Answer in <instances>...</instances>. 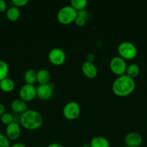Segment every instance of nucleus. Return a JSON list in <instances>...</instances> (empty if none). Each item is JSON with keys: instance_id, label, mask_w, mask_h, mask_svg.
Here are the masks:
<instances>
[{"instance_id": "nucleus-1", "label": "nucleus", "mask_w": 147, "mask_h": 147, "mask_svg": "<svg viewBox=\"0 0 147 147\" xmlns=\"http://www.w3.org/2000/svg\"><path fill=\"white\" fill-rule=\"evenodd\" d=\"M135 89V83L133 78L126 75L118 76L112 86V90L118 97H125L131 95Z\"/></svg>"}, {"instance_id": "nucleus-2", "label": "nucleus", "mask_w": 147, "mask_h": 147, "mask_svg": "<svg viewBox=\"0 0 147 147\" xmlns=\"http://www.w3.org/2000/svg\"><path fill=\"white\" fill-rule=\"evenodd\" d=\"M43 116L39 112L28 109L20 116V125L27 130H36L43 124Z\"/></svg>"}, {"instance_id": "nucleus-3", "label": "nucleus", "mask_w": 147, "mask_h": 147, "mask_svg": "<svg viewBox=\"0 0 147 147\" xmlns=\"http://www.w3.org/2000/svg\"><path fill=\"white\" fill-rule=\"evenodd\" d=\"M77 17V11L71 5L61 7L57 13V20L60 24L68 25L74 22Z\"/></svg>"}, {"instance_id": "nucleus-4", "label": "nucleus", "mask_w": 147, "mask_h": 147, "mask_svg": "<svg viewBox=\"0 0 147 147\" xmlns=\"http://www.w3.org/2000/svg\"><path fill=\"white\" fill-rule=\"evenodd\" d=\"M118 53L119 57H122L126 61L133 60L136 57L138 50L133 43L128 41H124L118 45Z\"/></svg>"}, {"instance_id": "nucleus-5", "label": "nucleus", "mask_w": 147, "mask_h": 147, "mask_svg": "<svg viewBox=\"0 0 147 147\" xmlns=\"http://www.w3.org/2000/svg\"><path fill=\"white\" fill-rule=\"evenodd\" d=\"M127 67L128 65H127L126 61L119 56L112 57L110 62V70L114 75L118 77L125 74Z\"/></svg>"}, {"instance_id": "nucleus-6", "label": "nucleus", "mask_w": 147, "mask_h": 147, "mask_svg": "<svg viewBox=\"0 0 147 147\" xmlns=\"http://www.w3.org/2000/svg\"><path fill=\"white\" fill-rule=\"evenodd\" d=\"M81 108L76 101H70L66 103L63 109V115L68 120H75L79 116Z\"/></svg>"}, {"instance_id": "nucleus-7", "label": "nucleus", "mask_w": 147, "mask_h": 147, "mask_svg": "<svg viewBox=\"0 0 147 147\" xmlns=\"http://www.w3.org/2000/svg\"><path fill=\"white\" fill-rule=\"evenodd\" d=\"M48 58L52 65L55 66H61L66 61V55L62 49L55 47L49 51Z\"/></svg>"}, {"instance_id": "nucleus-8", "label": "nucleus", "mask_w": 147, "mask_h": 147, "mask_svg": "<svg viewBox=\"0 0 147 147\" xmlns=\"http://www.w3.org/2000/svg\"><path fill=\"white\" fill-rule=\"evenodd\" d=\"M19 96L21 100H24L26 103L32 101L35 98V97H37L36 88L33 85L24 84L20 88Z\"/></svg>"}, {"instance_id": "nucleus-9", "label": "nucleus", "mask_w": 147, "mask_h": 147, "mask_svg": "<svg viewBox=\"0 0 147 147\" xmlns=\"http://www.w3.org/2000/svg\"><path fill=\"white\" fill-rule=\"evenodd\" d=\"M54 90V86L53 83H49L48 84L39 85L36 87L37 97L40 100H48L52 98Z\"/></svg>"}, {"instance_id": "nucleus-10", "label": "nucleus", "mask_w": 147, "mask_h": 147, "mask_svg": "<svg viewBox=\"0 0 147 147\" xmlns=\"http://www.w3.org/2000/svg\"><path fill=\"white\" fill-rule=\"evenodd\" d=\"M6 136L9 140L14 141L20 138L21 135V128L17 122H12L6 127Z\"/></svg>"}, {"instance_id": "nucleus-11", "label": "nucleus", "mask_w": 147, "mask_h": 147, "mask_svg": "<svg viewBox=\"0 0 147 147\" xmlns=\"http://www.w3.org/2000/svg\"><path fill=\"white\" fill-rule=\"evenodd\" d=\"M125 146L130 147H139L143 143V138L136 132H130L124 138Z\"/></svg>"}, {"instance_id": "nucleus-12", "label": "nucleus", "mask_w": 147, "mask_h": 147, "mask_svg": "<svg viewBox=\"0 0 147 147\" xmlns=\"http://www.w3.org/2000/svg\"><path fill=\"white\" fill-rule=\"evenodd\" d=\"M82 71L84 76L89 79H93L97 77L98 73L97 67L93 63L85 61L82 65Z\"/></svg>"}, {"instance_id": "nucleus-13", "label": "nucleus", "mask_w": 147, "mask_h": 147, "mask_svg": "<svg viewBox=\"0 0 147 147\" xmlns=\"http://www.w3.org/2000/svg\"><path fill=\"white\" fill-rule=\"evenodd\" d=\"M11 109L13 111L17 114H20L25 112L28 110L27 104L24 100H21L20 98L15 99L13 100L11 103Z\"/></svg>"}, {"instance_id": "nucleus-14", "label": "nucleus", "mask_w": 147, "mask_h": 147, "mask_svg": "<svg viewBox=\"0 0 147 147\" xmlns=\"http://www.w3.org/2000/svg\"><path fill=\"white\" fill-rule=\"evenodd\" d=\"M51 76L50 72L46 69H40L37 71V82L39 85L48 84L50 83Z\"/></svg>"}, {"instance_id": "nucleus-15", "label": "nucleus", "mask_w": 147, "mask_h": 147, "mask_svg": "<svg viewBox=\"0 0 147 147\" xmlns=\"http://www.w3.org/2000/svg\"><path fill=\"white\" fill-rule=\"evenodd\" d=\"M15 88V83L12 79L6 78L4 80L0 81V90L4 93H10Z\"/></svg>"}, {"instance_id": "nucleus-16", "label": "nucleus", "mask_w": 147, "mask_h": 147, "mask_svg": "<svg viewBox=\"0 0 147 147\" xmlns=\"http://www.w3.org/2000/svg\"><path fill=\"white\" fill-rule=\"evenodd\" d=\"M89 146L90 147H110V142L104 136H95L90 141Z\"/></svg>"}, {"instance_id": "nucleus-17", "label": "nucleus", "mask_w": 147, "mask_h": 147, "mask_svg": "<svg viewBox=\"0 0 147 147\" xmlns=\"http://www.w3.org/2000/svg\"><path fill=\"white\" fill-rule=\"evenodd\" d=\"M24 80L25 84L33 85L37 82V71L34 69H28L24 74Z\"/></svg>"}, {"instance_id": "nucleus-18", "label": "nucleus", "mask_w": 147, "mask_h": 147, "mask_svg": "<svg viewBox=\"0 0 147 147\" xmlns=\"http://www.w3.org/2000/svg\"><path fill=\"white\" fill-rule=\"evenodd\" d=\"M6 16L7 20L11 22H15L20 18V10L14 6H12L6 11Z\"/></svg>"}, {"instance_id": "nucleus-19", "label": "nucleus", "mask_w": 147, "mask_h": 147, "mask_svg": "<svg viewBox=\"0 0 147 147\" xmlns=\"http://www.w3.org/2000/svg\"><path fill=\"white\" fill-rule=\"evenodd\" d=\"M140 73V67L137 64L135 63H132V64H130L129 65H128L126 69V72H125V75L129 77H131V78H135L137 76L139 75Z\"/></svg>"}, {"instance_id": "nucleus-20", "label": "nucleus", "mask_w": 147, "mask_h": 147, "mask_svg": "<svg viewBox=\"0 0 147 147\" xmlns=\"http://www.w3.org/2000/svg\"><path fill=\"white\" fill-rule=\"evenodd\" d=\"M70 5L76 10V11L85 9L87 5V1L86 0H71Z\"/></svg>"}, {"instance_id": "nucleus-21", "label": "nucleus", "mask_w": 147, "mask_h": 147, "mask_svg": "<svg viewBox=\"0 0 147 147\" xmlns=\"http://www.w3.org/2000/svg\"><path fill=\"white\" fill-rule=\"evenodd\" d=\"M9 70L8 64L4 60H0V81L7 78Z\"/></svg>"}, {"instance_id": "nucleus-22", "label": "nucleus", "mask_w": 147, "mask_h": 147, "mask_svg": "<svg viewBox=\"0 0 147 147\" xmlns=\"http://www.w3.org/2000/svg\"><path fill=\"white\" fill-rule=\"evenodd\" d=\"M14 116L11 114L10 113H8V112H6L5 113L2 115L1 116V123H4L5 125H9L11 123L14 122Z\"/></svg>"}, {"instance_id": "nucleus-23", "label": "nucleus", "mask_w": 147, "mask_h": 147, "mask_svg": "<svg viewBox=\"0 0 147 147\" xmlns=\"http://www.w3.org/2000/svg\"><path fill=\"white\" fill-rule=\"evenodd\" d=\"M0 147H10V140L6 135L0 133Z\"/></svg>"}, {"instance_id": "nucleus-24", "label": "nucleus", "mask_w": 147, "mask_h": 147, "mask_svg": "<svg viewBox=\"0 0 147 147\" xmlns=\"http://www.w3.org/2000/svg\"><path fill=\"white\" fill-rule=\"evenodd\" d=\"M13 6L17 7V8H20V7H23L26 5L27 4H28V1L27 0H12V1Z\"/></svg>"}, {"instance_id": "nucleus-25", "label": "nucleus", "mask_w": 147, "mask_h": 147, "mask_svg": "<svg viewBox=\"0 0 147 147\" xmlns=\"http://www.w3.org/2000/svg\"><path fill=\"white\" fill-rule=\"evenodd\" d=\"M86 19H84V17L79 16L77 14V17H76V20H75L74 23L76 24V26H78V27H83V26H84L85 24H86Z\"/></svg>"}, {"instance_id": "nucleus-26", "label": "nucleus", "mask_w": 147, "mask_h": 147, "mask_svg": "<svg viewBox=\"0 0 147 147\" xmlns=\"http://www.w3.org/2000/svg\"><path fill=\"white\" fill-rule=\"evenodd\" d=\"M7 10V4L4 0H0V13H3Z\"/></svg>"}, {"instance_id": "nucleus-27", "label": "nucleus", "mask_w": 147, "mask_h": 147, "mask_svg": "<svg viewBox=\"0 0 147 147\" xmlns=\"http://www.w3.org/2000/svg\"><path fill=\"white\" fill-rule=\"evenodd\" d=\"M77 14L79 16H81V17H84V18L86 19V20H87L88 17H89V13H88V11L86 9H85L77 11Z\"/></svg>"}, {"instance_id": "nucleus-28", "label": "nucleus", "mask_w": 147, "mask_h": 147, "mask_svg": "<svg viewBox=\"0 0 147 147\" xmlns=\"http://www.w3.org/2000/svg\"><path fill=\"white\" fill-rule=\"evenodd\" d=\"M86 61L90 62V63H93V62L95 61V55H94L92 53H89V54L86 55Z\"/></svg>"}, {"instance_id": "nucleus-29", "label": "nucleus", "mask_w": 147, "mask_h": 147, "mask_svg": "<svg viewBox=\"0 0 147 147\" xmlns=\"http://www.w3.org/2000/svg\"><path fill=\"white\" fill-rule=\"evenodd\" d=\"M5 113H6L5 106H4L2 103H0V117H1V116Z\"/></svg>"}, {"instance_id": "nucleus-30", "label": "nucleus", "mask_w": 147, "mask_h": 147, "mask_svg": "<svg viewBox=\"0 0 147 147\" xmlns=\"http://www.w3.org/2000/svg\"><path fill=\"white\" fill-rule=\"evenodd\" d=\"M10 147H27V146L24 144L21 143V142H17V143H15L10 146Z\"/></svg>"}, {"instance_id": "nucleus-31", "label": "nucleus", "mask_w": 147, "mask_h": 147, "mask_svg": "<svg viewBox=\"0 0 147 147\" xmlns=\"http://www.w3.org/2000/svg\"><path fill=\"white\" fill-rule=\"evenodd\" d=\"M46 147H63V146L59 143H52Z\"/></svg>"}, {"instance_id": "nucleus-32", "label": "nucleus", "mask_w": 147, "mask_h": 147, "mask_svg": "<svg viewBox=\"0 0 147 147\" xmlns=\"http://www.w3.org/2000/svg\"><path fill=\"white\" fill-rule=\"evenodd\" d=\"M82 147H90V146H89V144H84L82 146Z\"/></svg>"}, {"instance_id": "nucleus-33", "label": "nucleus", "mask_w": 147, "mask_h": 147, "mask_svg": "<svg viewBox=\"0 0 147 147\" xmlns=\"http://www.w3.org/2000/svg\"><path fill=\"white\" fill-rule=\"evenodd\" d=\"M125 147H130V146H125Z\"/></svg>"}, {"instance_id": "nucleus-34", "label": "nucleus", "mask_w": 147, "mask_h": 147, "mask_svg": "<svg viewBox=\"0 0 147 147\" xmlns=\"http://www.w3.org/2000/svg\"><path fill=\"white\" fill-rule=\"evenodd\" d=\"M146 127H147V124H146Z\"/></svg>"}]
</instances>
